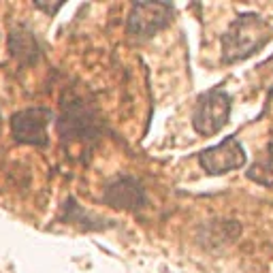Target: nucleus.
I'll return each instance as SVG.
<instances>
[{"instance_id": "obj_3", "label": "nucleus", "mask_w": 273, "mask_h": 273, "mask_svg": "<svg viewBox=\"0 0 273 273\" xmlns=\"http://www.w3.org/2000/svg\"><path fill=\"white\" fill-rule=\"evenodd\" d=\"M231 115V96L222 88H211L199 98L192 113V128L203 137H211L226 126Z\"/></svg>"}, {"instance_id": "obj_8", "label": "nucleus", "mask_w": 273, "mask_h": 273, "mask_svg": "<svg viewBox=\"0 0 273 273\" xmlns=\"http://www.w3.org/2000/svg\"><path fill=\"white\" fill-rule=\"evenodd\" d=\"M9 52L19 62H36L41 55V45L26 26H18L9 35Z\"/></svg>"}, {"instance_id": "obj_10", "label": "nucleus", "mask_w": 273, "mask_h": 273, "mask_svg": "<svg viewBox=\"0 0 273 273\" xmlns=\"http://www.w3.org/2000/svg\"><path fill=\"white\" fill-rule=\"evenodd\" d=\"M0 132H2V115H0Z\"/></svg>"}, {"instance_id": "obj_9", "label": "nucleus", "mask_w": 273, "mask_h": 273, "mask_svg": "<svg viewBox=\"0 0 273 273\" xmlns=\"http://www.w3.org/2000/svg\"><path fill=\"white\" fill-rule=\"evenodd\" d=\"M248 177L260 186H273V143H269L260 158L250 166Z\"/></svg>"}, {"instance_id": "obj_4", "label": "nucleus", "mask_w": 273, "mask_h": 273, "mask_svg": "<svg viewBox=\"0 0 273 273\" xmlns=\"http://www.w3.org/2000/svg\"><path fill=\"white\" fill-rule=\"evenodd\" d=\"M173 7L169 2H137L128 13L126 30L137 41H147L169 26Z\"/></svg>"}, {"instance_id": "obj_7", "label": "nucleus", "mask_w": 273, "mask_h": 273, "mask_svg": "<svg viewBox=\"0 0 273 273\" xmlns=\"http://www.w3.org/2000/svg\"><path fill=\"white\" fill-rule=\"evenodd\" d=\"M103 200L115 209L124 211H139L147 205L146 188L132 177H118L115 182L107 183Z\"/></svg>"}, {"instance_id": "obj_5", "label": "nucleus", "mask_w": 273, "mask_h": 273, "mask_svg": "<svg viewBox=\"0 0 273 273\" xmlns=\"http://www.w3.org/2000/svg\"><path fill=\"white\" fill-rule=\"evenodd\" d=\"M54 120V111L45 107H32L24 109L11 118V132L13 139L21 146H35L45 147L49 143L47 128Z\"/></svg>"}, {"instance_id": "obj_2", "label": "nucleus", "mask_w": 273, "mask_h": 273, "mask_svg": "<svg viewBox=\"0 0 273 273\" xmlns=\"http://www.w3.org/2000/svg\"><path fill=\"white\" fill-rule=\"evenodd\" d=\"M58 132L64 143L96 141L100 135L98 115L83 98H69L62 103V115L58 120Z\"/></svg>"}, {"instance_id": "obj_11", "label": "nucleus", "mask_w": 273, "mask_h": 273, "mask_svg": "<svg viewBox=\"0 0 273 273\" xmlns=\"http://www.w3.org/2000/svg\"><path fill=\"white\" fill-rule=\"evenodd\" d=\"M269 64H271V66H273V58H271V60H269Z\"/></svg>"}, {"instance_id": "obj_6", "label": "nucleus", "mask_w": 273, "mask_h": 273, "mask_svg": "<svg viewBox=\"0 0 273 273\" xmlns=\"http://www.w3.org/2000/svg\"><path fill=\"white\" fill-rule=\"evenodd\" d=\"M199 164L209 175H224L246 164V152L235 137H226L218 146L203 149L199 154Z\"/></svg>"}, {"instance_id": "obj_1", "label": "nucleus", "mask_w": 273, "mask_h": 273, "mask_svg": "<svg viewBox=\"0 0 273 273\" xmlns=\"http://www.w3.org/2000/svg\"><path fill=\"white\" fill-rule=\"evenodd\" d=\"M273 36V26L256 13H241L222 35V60L226 64L260 52Z\"/></svg>"}]
</instances>
